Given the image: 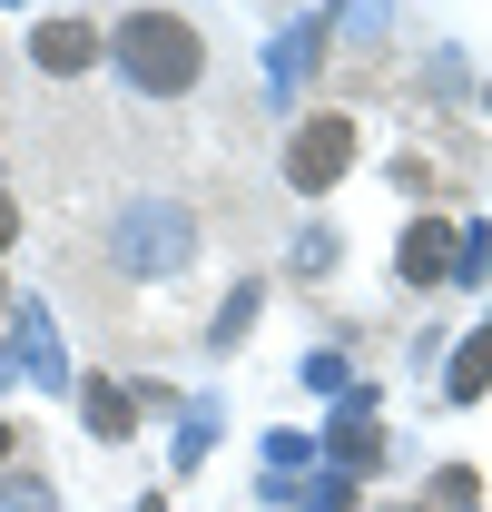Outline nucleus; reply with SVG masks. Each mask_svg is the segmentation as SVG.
<instances>
[{
	"label": "nucleus",
	"instance_id": "nucleus-1",
	"mask_svg": "<svg viewBox=\"0 0 492 512\" xmlns=\"http://www.w3.org/2000/svg\"><path fill=\"white\" fill-rule=\"evenodd\" d=\"M119 60L138 89H187L197 79V30L178 10H138V20H119Z\"/></svg>",
	"mask_w": 492,
	"mask_h": 512
},
{
	"label": "nucleus",
	"instance_id": "nucleus-2",
	"mask_svg": "<svg viewBox=\"0 0 492 512\" xmlns=\"http://www.w3.org/2000/svg\"><path fill=\"white\" fill-rule=\"evenodd\" d=\"M345 158H355V128L335 119V109L286 138V178H296V188H335V178H345Z\"/></svg>",
	"mask_w": 492,
	"mask_h": 512
},
{
	"label": "nucleus",
	"instance_id": "nucleus-3",
	"mask_svg": "<svg viewBox=\"0 0 492 512\" xmlns=\"http://www.w3.org/2000/svg\"><path fill=\"white\" fill-rule=\"evenodd\" d=\"M99 50H109V40H99V20H40V30H30V60L50 69V79H69V69H89Z\"/></svg>",
	"mask_w": 492,
	"mask_h": 512
},
{
	"label": "nucleus",
	"instance_id": "nucleus-4",
	"mask_svg": "<svg viewBox=\"0 0 492 512\" xmlns=\"http://www.w3.org/2000/svg\"><path fill=\"white\" fill-rule=\"evenodd\" d=\"M453 256H463V237H453L443 217H424V227L404 237V276H414V286H433V276H453Z\"/></svg>",
	"mask_w": 492,
	"mask_h": 512
},
{
	"label": "nucleus",
	"instance_id": "nucleus-5",
	"mask_svg": "<svg viewBox=\"0 0 492 512\" xmlns=\"http://www.w3.org/2000/svg\"><path fill=\"white\" fill-rule=\"evenodd\" d=\"M483 384H492V335H473V355L453 365V394H483Z\"/></svg>",
	"mask_w": 492,
	"mask_h": 512
},
{
	"label": "nucleus",
	"instance_id": "nucleus-6",
	"mask_svg": "<svg viewBox=\"0 0 492 512\" xmlns=\"http://www.w3.org/2000/svg\"><path fill=\"white\" fill-rule=\"evenodd\" d=\"M10 237H20V207H10V197H0V247H10Z\"/></svg>",
	"mask_w": 492,
	"mask_h": 512
},
{
	"label": "nucleus",
	"instance_id": "nucleus-7",
	"mask_svg": "<svg viewBox=\"0 0 492 512\" xmlns=\"http://www.w3.org/2000/svg\"><path fill=\"white\" fill-rule=\"evenodd\" d=\"M0 463H10V424H0Z\"/></svg>",
	"mask_w": 492,
	"mask_h": 512
}]
</instances>
